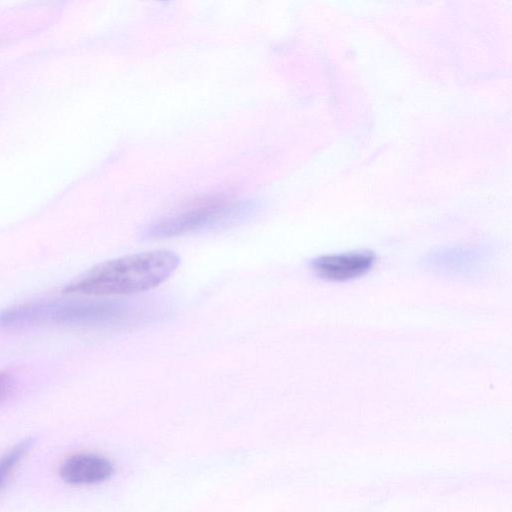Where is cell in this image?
I'll return each mask as SVG.
<instances>
[{
    "mask_svg": "<svg viewBox=\"0 0 512 512\" xmlns=\"http://www.w3.org/2000/svg\"><path fill=\"white\" fill-rule=\"evenodd\" d=\"M113 471V465L107 458L93 453H78L61 463L59 475L68 484L89 485L108 479Z\"/></svg>",
    "mask_w": 512,
    "mask_h": 512,
    "instance_id": "6",
    "label": "cell"
},
{
    "mask_svg": "<svg viewBox=\"0 0 512 512\" xmlns=\"http://www.w3.org/2000/svg\"><path fill=\"white\" fill-rule=\"evenodd\" d=\"M259 209L254 200L211 202L166 216L143 229L147 239H165L227 228L252 218Z\"/></svg>",
    "mask_w": 512,
    "mask_h": 512,
    "instance_id": "3",
    "label": "cell"
},
{
    "mask_svg": "<svg viewBox=\"0 0 512 512\" xmlns=\"http://www.w3.org/2000/svg\"><path fill=\"white\" fill-rule=\"evenodd\" d=\"M137 309L121 300H38L22 303L0 312V328L36 326L109 328L129 324Z\"/></svg>",
    "mask_w": 512,
    "mask_h": 512,
    "instance_id": "2",
    "label": "cell"
},
{
    "mask_svg": "<svg viewBox=\"0 0 512 512\" xmlns=\"http://www.w3.org/2000/svg\"><path fill=\"white\" fill-rule=\"evenodd\" d=\"M492 256L491 248L480 245L439 248L427 253L422 264L431 272L464 279L484 272Z\"/></svg>",
    "mask_w": 512,
    "mask_h": 512,
    "instance_id": "4",
    "label": "cell"
},
{
    "mask_svg": "<svg viewBox=\"0 0 512 512\" xmlns=\"http://www.w3.org/2000/svg\"><path fill=\"white\" fill-rule=\"evenodd\" d=\"M14 387L15 381L13 377L6 372L0 371V403L11 396Z\"/></svg>",
    "mask_w": 512,
    "mask_h": 512,
    "instance_id": "8",
    "label": "cell"
},
{
    "mask_svg": "<svg viewBox=\"0 0 512 512\" xmlns=\"http://www.w3.org/2000/svg\"><path fill=\"white\" fill-rule=\"evenodd\" d=\"M180 263L168 249L125 255L99 263L63 287L64 294L129 295L151 290L167 280Z\"/></svg>",
    "mask_w": 512,
    "mask_h": 512,
    "instance_id": "1",
    "label": "cell"
},
{
    "mask_svg": "<svg viewBox=\"0 0 512 512\" xmlns=\"http://www.w3.org/2000/svg\"><path fill=\"white\" fill-rule=\"evenodd\" d=\"M375 259V254L367 250L327 254L314 258L310 268L320 279L342 282L366 274Z\"/></svg>",
    "mask_w": 512,
    "mask_h": 512,
    "instance_id": "5",
    "label": "cell"
},
{
    "mask_svg": "<svg viewBox=\"0 0 512 512\" xmlns=\"http://www.w3.org/2000/svg\"><path fill=\"white\" fill-rule=\"evenodd\" d=\"M33 442V438L22 440L0 456V492L6 486L19 463L31 449Z\"/></svg>",
    "mask_w": 512,
    "mask_h": 512,
    "instance_id": "7",
    "label": "cell"
}]
</instances>
